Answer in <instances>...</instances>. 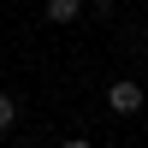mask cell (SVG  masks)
I'll return each mask as SVG.
<instances>
[{
    "instance_id": "2",
    "label": "cell",
    "mask_w": 148,
    "mask_h": 148,
    "mask_svg": "<svg viewBox=\"0 0 148 148\" xmlns=\"http://www.w3.org/2000/svg\"><path fill=\"white\" fill-rule=\"evenodd\" d=\"M83 12V0H47V24H71Z\"/></svg>"
},
{
    "instance_id": "1",
    "label": "cell",
    "mask_w": 148,
    "mask_h": 148,
    "mask_svg": "<svg viewBox=\"0 0 148 148\" xmlns=\"http://www.w3.org/2000/svg\"><path fill=\"white\" fill-rule=\"evenodd\" d=\"M107 107H113L119 119H136L142 107H148V89H142L136 77H113V83H107Z\"/></svg>"
},
{
    "instance_id": "4",
    "label": "cell",
    "mask_w": 148,
    "mask_h": 148,
    "mask_svg": "<svg viewBox=\"0 0 148 148\" xmlns=\"http://www.w3.org/2000/svg\"><path fill=\"white\" fill-rule=\"evenodd\" d=\"M59 148H95V142H89V136H65Z\"/></svg>"
},
{
    "instance_id": "3",
    "label": "cell",
    "mask_w": 148,
    "mask_h": 148,
    "mask_svg": "<svg viewBox=\"0 0 148 148\" xmlns=\"http://www.w3.org/2000/svg\"><path fill=\"white\" fill-rule=\"evenodd\" d=\"M12 125H18V101L0 89V130H12Z\"/></svg>"
}]
</instances>
